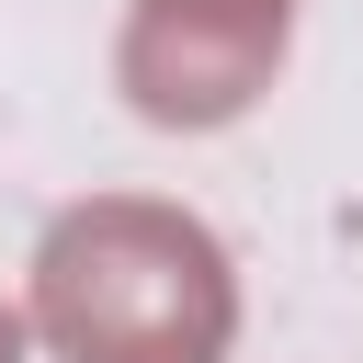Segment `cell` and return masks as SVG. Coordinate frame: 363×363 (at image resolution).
<instances>
[{"label": "cell", "instance_id": "6da1fadb", "mask_svg": "<svg viewBox=\"0 0 363 363\" xmlns=\"http://www.w3.org/2000/svg\"><path fill=\"white\" fill-rule=\"evenodd\" d=\"M34 318L68 363H216L227 261L170 204H79L34 261Z\"/></svg>", "mask_w": 363, "mask_h": 363}, {"label": "cell", "instance_id": "7a4b0ae2", "mask_svg": "<svg viewBox=\"0 0 363 363\" xmlns=\"http://www.w3.org/2000/svg\"><path fill=\"white\" fill-rule=\"evenodd\" d=\"M11 352H23V340H11V318H0V363H11Z\"/></svg>", "mask_w": 363, "mask_h": 363}]
</instances>
